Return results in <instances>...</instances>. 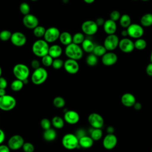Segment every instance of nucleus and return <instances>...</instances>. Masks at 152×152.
Instances as JSON below:
<instances>
[{
    "label": "nucleus",
    "mask_w": 152,
    "mask_h": 152,
    "mask_svg": "<svg viewBox=\"0 0 152 152\" xmlns=\"http://www.w3.org/2000/svg\"><path fill=\"white\" fill-rule=\"evenodd\" d=\"M49 47L48 43L45 40L38 39L33 43L31 50L34 55L42 58L48 54Z\"/></svg>",
    "instance_id": "nucleus-1"
},
{
    "label": "nucleus",
    "mask_w": 152,
    "mask_h": 152,
    "mask_svg": "<svg viewBox=\"0 0 152 152\" xmlns=\"http://www.w3.org/2000/svg\"><path fill=\"white\" fill-rule=\"evenodd\" d=\"M65 53L68 58L78 61L82 58L83 56V50L79 45L71 43L66 46Z\"/></svg>",
    "instance_id": "nucleus-2"
},
{
    "label": "nucleus",
    "mask_w": 152,
    "mask_h": 152,
    "mask_svg": "<svg viewBox=\"0 0 152 152\" xmlns=\"http://www.w3.org/2000/svg\"><path fill=\"white\" fill-rule=\"evenodd\" d=\"M62 144L63 147L66 149L74 150L80 146L79 139L76 136V135L71 133H68L64 135L62 137Z\"/></svg>",
    "instance_id": "nucleus-3"
},
{
    "label": "nucleus",
    "mask_w": 152,
    "mask_h": 152,
    "mask_svg": "<svg viewBox=\"0 0 152 152\" xmlns=\"http://www.w3.org/2000/svg\"><path fill=\"white\" fill-rule=\"evenodd\" d=\"M48 76V73L46 69L40 66L34 70L31 77V81L35 85H40L46 81Z\"/></svg>",
    "instance_id": "nucleus-4"
},
{
    "label": "nucleus",
    "mask_w": 152,
    "mask_h": 152,
    "mask_svg": "<svg viewBox=\"0 0 152 152\" xmlns=\"http://www.w3.org/2000/svg\"><path fill=\"white\" fill-rule=\"evenodd\" d=\"M13 74L16 79L24 81L28 79L30 75L28 67L24 64H17L14 65L12 69Z\"/></svg>",
    "instance_id": "nucleus-5"
},
{
    "label": "nucleus",
    "mask_w": 152,
    "mask_h": 152,
    "mask_svg": "<svg viewBox=\"0 0 152 152\" xmlns=\"http://www.w3.org/2000/svg\"><path fill=\"white\" fill-rule=\"evenodd\" d=\"M16 104V99L12 96L5 94L0 97V109L2 110H11L15 107Z\"/></svg>",
    "instance_id": "nucleus-6"
},
{
    "label": "nucleus",
    "mask_w": 152,
    "mask_h": 152,
    "mask_svg": "<svg viewBox=\"0 0 152 152\" xmlns=\"http://www.w3.org/2000/svg\"><path fill=\"white\" fill-rule=\"evenodd\" d=\"M126 30L128 36L135 39L142 37L144 33L143 27L141 24L137 23H131Z\"/></svg>",
    "instance_id": "nucleus-7"
},
{
    "label": "nucleus",
    "mask_w": 152,
    "mask_h": 152,
    "mask_svg": "<svg viewBox=\"0 0 152 152\" xmlns=\"http://www.w3.org/2000/svg\"><path fill=\"white\" fill-rule=\"evenodd\" d=\"M119 40L118 36L115 34H109L104 39L103 46L107 51H113L118 47Z\"/></svg>",
    "instance_id": "nucleus-8"
},
{
    "label": "nucleus",
    "mask_w": 152,
    "mask_h": 152,
    "mask_svg": "<svg viewBox=\"0 0 152 152\" xmlns=\"http://www.w3.org/2000/svg\"><path fill=\"white\" fill-rule=\"evenodd\" d=\"M99 26L96 23L95 21L86 20L81 24V30L83 33L88 36L95 34L98 31Z\"/></svg>",
    "instance_id": "nucleus-9"
},
{
    "label": "nucleus",
    "mask_w": 152,
    "mask_h": 152,
    "mask_svg": "<svg viewBox=\"0 0 152 152\" xmlns=\"http://www.w3.org/2000/svg\"><path fill=\"white\" fill-rule=\"evenodd\" d=\"M60 34L61 32L57 27H50L46 29L43 38L48 43H53L59 39Z\"/></svg>",
    "instance_id": "nucleus-10"
},
{
    "label": "nucleus",
    "mask_w": 152,
    "mask_h": 152,
    "mask_svg": "<svg viewBox=\"0 0 152 152\" xmlns=\"http://www.w3.org/2000/svg\"><path fill=\"white\" fill-rule=\"evenodd\" d=\"M24 141L23 138L18 134L11 136L8 141V146L12 150H17L22 148Z\"/></svg>",
    "instance_id": "nucleus-11"
},
{
    "label": "nucleus",
    "mask_w": 152,
    "mask_h": 152,
    "mask_svg": "<svg viewBox=\"0 0 152 152\" xmlns=\"http://www.w3.org/2000/svg\"><path fill=\"white\" fill-rule=\"evenodd\" d=\"M118 47L122 52L125 53H131L135 49L134 42L127 37H124L119 40Z\"/></svg>",
    "instance_id": "nucleus-12"
},
{
    "label": "nucleus",
    "mask_w": 152,
    "mask_h": 152,
    "mask_svg": "<svg viewBox=\"0 0 152 152\" xmlns=\"http://www.w3.org/2000/svg\"><path fill=\"white\" fill-rule=\"evenodd\" d=\"M88 122L93 128H102L104 125V119L99 113H91L88 116Z\"/></svg>",
    "instance_id": "nucleus-13"
},
{
    "label": "nucleus",
    "mask_w": 152,
    "mask_h": 152,
    "mask_svg": "<svg viewBox=\"0 0 152 152\" xmlns=\"http://www.w3.org/2000/svg\"><path fill=\"white\" fill-rule=\"evenodd\" d=\"M12 45L17 47L24 46L27 42V37L26 35L20 31H15L12 33L10 39Z\"/></svg>",
    "instance_id": "nucleus-14"
},
{
    "label": "nucleus",
    "mask_w": 152,
    "mask_h": 152,
    "mask_svg": "<svg viewBox=\"0 0 152 152\" xmlns=\"http://www.w3.org/2000/svg\"><path fill=\"white\" fill-rule=\"evenodd\" d=\"M64 68L68 74H75L78 72L80 66L77 61L68 58L64 62Z\"/></svg>",
    "instance_id": "nucleus-15"
},
{
    "label": "nucleus",
    "mask_w": 152,
    "mask_h": 152,
    "mask_svg": "<svg viewBox=\"0 0 152 152\" xmlns=\"http://www.w3.org/2000/svg\"><path fill=\"white\" fill-rule=\"evenodd\" d=\"M39 20L37 17L32 14H28L24 15L23 18V23L24 26L28 29H34L39 26Z\"/></svg>",
    "instance_id": "nucleus-16"
},
{
    "label": "nucleus",
    "mask_w": 152,
    "mask_h": 152,
    "mask_svg": "<svg viewBox=\"0 0 152 152\" xmlns=\"http://www.w3.org/2000/svg\"><path fill=\"white\" fill-rule=\"evenodd\" d=\"M118 143V139L113 134H107L103 140V146L106 150L114 148Z\"/></svg>",
    "instance_id": "nucleus-17"
},
{
    "label": "nucleus",
    "mask_w": 152,
    "mask_h": 152,
    "mask_svg": "<svg viewBox=\"0 0 152 152\" xmlns=\"http://www.w3.org/2000/svg\"><path fill=\"white\" fill-rule=\"evenodd\" d=\"M118 61V56L112 51H109L102 56V62L105 66H112Z\"/></svg>",
    "instance_id": "nucleus-18"
},
{
    "label": "nucleus",
    "mask_w": 152,
    "mask_h": 152,
    "mask_svg": "<svg viewBox=\"0 0 152 152\" xmlns=\"http://www.w3.org/2000/svg\"><path fill=\"white\" fill-rule=\"evenodd\" d=\"M64 121L71 125L76 124L80 120L79 114L75 110H68L65 112L64 116Z\"/></svg>",
    "instance_id": "nucleus-19"
},
{
    "label": "nucleus",
    "mask_w": 152,
    "mask_h": 152,
    "mask_svg": "<svg viewBox=\"0 0 152 152\" xmlns=\"http://www.w3.org/2000/svg\"><path fill=\"white\" fill-rule=\"evenodd\" d=\"M121 101L124 106L130 107H132L135 103L136 99L132 94L130 93H125L122 96Z\"/></svg>",
    "instance_id": "nucleus-20"
},
{
    "label": "nucleus",
    "mask_w": 152,
    "mask_h": 152,
    "mask_svg": "<svg viewBox=\"0 0 152 152\" xmlns=\"http://www.w3.org/2000/svg\"><path fill=\"white\" fill-rule=\"evenodd\" d=\"M103 27V30L104 32L107 35L115 34L116 31L117 25H116V21L111 19H108L105 20V22Z\"/></svg>",
    "instance_id": "nucleus-21"
},
{
    "label": "nucleus",
    "mask_w": 152,
    "mask_h": 152,
    "mask_svg": "<svg viewBox=\"0 0 152 152\" xmlns=\"http://www.w3.org/2000/svg\"><path fill=\"white\" fill-rule=\"evenodd\" d=\"M94 140L90 136L84 135L79 138V145L84 148H89L93 145Z\"/></svg>",
    "instance_id": "nucleus-22"
},
{
    "label": "nucleus",
    "mask_w": 152,
    "mask_h": 152,
    "mask_svg": "<svg viewBox=\"0 0 152 152\" xmlns=\"http://www.w3.org/2000/svg\"><path fill=\"white\" fill-rule=\"evenodd\" d=\"M62 53V48L58 45H53L49 47L48 54L53 59L58 58Z\"/></svg>",
    "instance_id": "nucleus-23"
},
{
    "label": "nucleus",
    "mask_w": 152,
    "mask_h": 152,
    "mask_svg": "<svg viewBox=\"0 0 152 152\" xmlns=\"http://www.w3.org/2000/svg\"><path fill=\"white\" fill-rule=\"evenodd\" d=\"M59 39L60 42L65 46H67L72 43V36L68 31L61 33Z\"/></svg>",
    "instance_id": "nucleus-24"
},
{
    "label": "nucleus",
    "mask_w": 152,
    "mask_h": 152,
    "mask_svg": "<svg viewBox=\"0 0 152 152\" xmlns=\"http://www.w3.org/2000/svg\"><path fill=\"white\" fill-rule=\"evenodd\" d=\"M56 136L57 134L56 131L51 128L45 130L43 134V137L46 141H52L55 140L56 138Z\"/></svg>",
    "instance_id": "nucleus-25"
},
{
    "label": "nucleus",
    "mask_w": 152,
    "mask_h": 152,
    "mask_svg": "<svg viewBox=\"0 0 152 152\" xmlns=\"http://www.w3.org/2000/svg\"><path fill=\"white\" fill-rule=\"evenodd\" d=\"M140 24L144 27L152 26V13H145L140 18Z\"/></svg>",
    "instance_id": "nucleus-26"
},
{
    "label": "nucleus",
    "mask_w": 152,
    "mask_h": 152,
    "mask_svg": "<svg viewBox=\"0 0 152 152\" xmlns=\"http://www.w3.org/2000/svg\"><path fill=\"white\" fill-rule=\"evenodd\" d=\"M95 45L90 39H85L81 43V48L83 51L87 53H91L93 51Z\"/></svg>",
    "instance_id": "nucleus-27"
},
{
    "label": "nucleus",
    "mask_w": 152,
    "mask_h": 152,
    "mask_svg": "<svg viewBox=\"0 0 152 152\" xmlns=\"http://www.w3.org/2000/svg\"><path fill=\"white\" fill-rule=\"evenodd\" d=\"M119 21L120 26L124 28H127L131 24V18L127 14L122 15Z\"/></svg>",
    "instance_id": "nucleus-28"
},
{
    "label": "nucleus",
    "mask_w": 152,
    "mask_h": 152,
    "mask_svg": "<svg viewBox=\"0 0 152 152\" xmlns=\"http://www.w3.org/2000/svg\"><path fill=\"white\" fill-rule=\"evenodd\" d=\"M52 125L56 129H61L64 126V120L59 116H55L51 121Z\"/></svg>",
    "instance_id": "nucleus-29"
},
{
    "label": "nucleus",
    "mask_w": 152,
    "mask_h": 152,
    "mask_svg": "<svg viewBox=\"0 0 152 152\" xmlns=\"http://www.w3.org/2000/svg\"><path fill=\"white\" fill-rule=\"evenodd\" d=\"M147 43L146 40L141 37L136 39L135 41L134 42L135 49L139 50H142L145 49L147 47Z\"/></svg>",
    "instance_id": "nucleus-30"
},
{
    "label": "nucleus",
    "mask_w": 152,
    "mask_h": 152,
    "mask_svg": "<svg viewBox=\"0 0 152 152\" xmlns=\"http://www.w3.org/2000/svg\"><path fill=\"white\" fill-rule=\"evenodd\" d=\"M106 52H107L106 49L104 48L103 45H95L93 51V53L97 57H99V56L102 57Z\"/></svg>",
    "instance_id": "nucleus-31"
},
{
    "label": "nucleus",
    "mask_w": 152,
    "mask_h": 152,
    "mask_svg": "<svg viewBox=\"0 0 152 152\" xmlns=\"http://www.w3.org/2000/svg\"><path fill=\"white\" fill-rule=\"evenodd\" d=\"M23 86H24L23 81L18 79H16L14 80L11 83V86H10L11 90L14 91H18L21 90L23 88Z\"/></svg>",
    "instance_id": "nucleus-32"
},
{
    "label": "nucleus",
    "mask_w": 152,
    "mask_h": 152,
    "mask_svg": "<svg viewBox=\"0 0 152 152\" xmlns=\"http://www.w3.org/2000/svg\"><path fill=\"white\" fill-rule=\"evenodd\" d=\"M86 61L88 66H94L98 63V57L93 53H90L87 56Z\"/></svg>",
    "instance_id": "nucleus-33"
},
{
    "label": "nucleus",
    "mask_w": 152,
    "mask_h": 152,
    "mask_svg": "<svg viewBox=\"0 0 152 152\" xmlns=\"http://www.w3.org/2000/svg\"><path fill=\"white\" fill-rule=\"evenodd\" d=\"M102 135L103 132L101 128H93L90 133V137L94 141H99L102 138Z\"/></svg>",
    "instance_id": "nucleus-34"
},
{
    "label": "nucleus",
    "mask_w": 152,
    "mask_h": 152,
    "mask_svg": "<svg viewBox=\"0 0 152 152\" xmlns=\"http://www.w3.org/2000/svg\"><path fill=\"white\" fill-rule=\"evenodd\" d=\"M53 104L56 108H62L65 105V100L61 96H56L53 100Z\"/></svg>",
    "instance_id": "nucleus-35"
},
{
    "label": "nucleus",
    "mask_w": 152,
    "mask_h": 152,
    "mask_svg": "<svg viewBox=\"0 0 152 152\" xmlns=\"http://www.w3.org/2000/svg\"><path fill=\"white\" fill-rule=\"evenodd\" d=\"M84 39V34L81 32H77L72 36V43L77 45H81Z\"/></svg>",
    "instance_id": "nucleus-36"
},
{
    "label": "nucleus",
    "mask_w": 152,
    "mask_h": 152,
    "mask_svg": "<svg viewBox=\"0 0 152 152\" xmlns=\"http://www.w3.org/2000/svg\"><path fill=\"white\" fill-rule=\"evenodd\" d=\"M46 31V28L42 26H37L33 29V34L37 38H40L44 36Z\"/></svg>",
    "instance_id": "nucleus-37"
},
{
    "label": "nucleus",
    "mask_w": 152,
    "mask_h": 152,
    "mask_svg": "<svg viewBox=\"0 0 152 152\" xmlns=\"http://www.w3.org/2000/svg\"><path fill=\"white\" fill-rule=\"evenodd\" d=\"M19 10L20 12L23 14L24 15H26L27 14H30V7L27 2H22L20 4L19 7Z\"/></svg>",
    "instance_id": "nucleus-38"
},
{
    "label": "nucleus",
    "mask_w": 152,
    "mask_h": 152,
    "mask_svg": "<svg viewBox=\"0 0 152 152\" xmlns=\"http://www.w3.org/2000/svg\"><path fill=\"white\" fill-rule=\"evenodd\" d=\"M12 33L8 30H3L0 32V40L2 41H7L11 39Z\"/></svg>",
    "instance_id": "nucleus-39"
},
{
    "label": "nucleus",
    "mask_w": 152,
    "mask_h": 152,
    "mask_svg": "<svg viewBox=\"0 0 152 152\" xmlns=\"http://www.w3.org/2000/svg\"><path fill=\"white\" fill-rule=\"evenodd\" d=\"M53 61V58L52 56H50L49 54L42 58V63L45 66H46V67L52 66Z\"/></svg>",
    "instance_id": "nucleus-40"
},
{
    "label": "nucleus",
    "mask_w": 152,
    "mask_h": 152,
    "mask_svg": "<svg viewBox=\"0 0 152 152\" xmlns=\"http://www.w3.org/2000/svg\"><path fill=\"white\" fill-rule=\"evenodd\" d=\"M64 62L63 61V60L58 58L53 59L52 66L55 69H59L62 66H64Z\"/></svg>",
    "instance_id": "nucleus-41"
},
{
    "label": "nucleus",
    "mask_w": 152,
    "mask_h": 152,
    "mask_svg": "<svg viewBox=\"0 0 152 152\" xmlns=\"http://www.w3.org/2000/svg\"><path fill=\"white\" fill-rule=\"evenodd\" d=\"M52 125L51 121L48 118H43L40 121V126L44 129H48L50 128Z\"/></svg>",
    "instance_id": "nucleus-42"
},
{
    "label": "nucleus",
    "mask_w": 152,
    "mask_h": 152,
    "mask_svg": "<svg viewBox=\"0 0 152 152\" xmlns=\"http://www.w3.org/2000/svg\"><path fill=\"white\" fill-rule=\"evenodd\" d=\"M22 148L24 152H33L34 151V147L33 144L30 142H24Z\"/></svg>",
    "instance_id": "nucleus-43"
},
{
    "label": "nucleus",
    "mask_w": 152,
    "mask_h": 152,
    "mask_svg": "<svg viewBox=\"0 0 152 152\" xmlns=\"http://www.w3.org/2000/svg\"><path fill=\"white\" fill-rule=\"evenodd\" d=\"M121 16V13L119 11L113 10L110 14V19H111L115 21H117L119 20Z\"/></svg>",
    "instance_id": "nucleus-44"
},
{
    "label": "nucleus",
    "mask_w": 152,
    "mask_h": 152,
    "mask_svg": "<svg viewBox=\"0 0 152 152\" xmlns=\"http://www.w3.org/2000/svg\"><path fill=\"white\" fill-rule=\"evenodd\" d=\"M8 85L7 80L2 77H0V88H6Z\"/></svg>",
    "instance_id": "nucleus-45"
},
{
    "label": "nucleus",
    "mask_w": 152,
    "mask_h": 152,
    "mask_svg": "<svg viewBox=\"0 0 152 152\" xmlns=\"http://www.w3.org/2000/svg\"><path fill=\"white\" fill-rule=\"evenodd\" d=\"M31 66L34 69H37L40 67V62L37 59H33L31 62Z\"/></svg>",
    "instance_id": "nucleus-46"
},
{
    "label": "nucleus",
    "mask_w": 152,
    "mask_h": 152,
    "mask_svg": "<svg viewBox=\"0 0 152 152\" xmlns=\"http://www.w3.org/2000/svg\"><path fill=\"white\" fill-rule=\"evenodd\" d=\"M146 74L150 77H152V63L150 62L147 65L145 68Z\"/></svg>",
    "instance_id": "nucleus-47"
},
{
    "label": "nucleus",
    "mask_w": 152,
    "mask_h": 152,
    "mask_svg": "<svg viewBox=\"0 0 152 152\" xmlns=\"http://www.w3.org/2000/svg\"><path fill=\"white\" fill-rule=\"evenodd\" d=\"M0 152H10V148L7 145L0 144Z\"/></svg>",
    "instance_id": "nucleus-48"
},
{
    "label": "nucleus",
    "mask_w": 152,
    "mask_h": 152,
    "mask_svg": "<svg viewBox=\"0 0 152 152\" xmlns=\"http://www.w3.org/2000/svg\"><path fill=\"white\" fill-rule=\"evenodd\" d=\"M95 22H96V23L97 24V25L98 26H103L104 22H105V20L102 17H99L96 20Z\"/></svg>",
    "instance_id": "nucleus-49"
},
{
    "label": "nucleus",
    "mask_w": 152,
    "mask_h": 152,
    "mask_svg": "<svg viewBox=\"0 0 152 152\" xmlns=\"http://www.w3.org/2000/svg\"><path fill=\"white\" fill-rule=\"evenodd\" d=\"M84 135H86V132H85L84 130L83 129H78V130L77 131V133H76V136L78 138V139H79L80 138H81V137L84 136Z\"/></svg>",
    "instance_id": "nucleus-50"
},
{
    "label": "nucleus",
    "mask_w": 152,
    "mask_h": 152,
    "mask_svg": "<svg viewBox=\"0 0 152 152\" xmlns=\"http://www.w3.org/2000/svg\"><path fill=\"white\" fill-rule=\"evenodd\" d=\"M5 138V135L2 129L0 128V144H2V143L4 141Z\"/></svg>",
    "instance_id": "nucleus-51"
},
{
    "label": "nucleus",
    "mask_w": 152,
    "mask_h": 152,
    "mask_svg": "<svg viewBox=\"0 0 152 152\" xmlns=\"http://www.w3.org/2000/svg\"><path fill=\"white\" fill-rule=\"evenodd\" d=\"M133 107H134V108L135 110H140V109H141L142 105H141V104L140 102H136L134 104Z\"/></svg>",
    "instance_id": "nucleus-52"
},
{
    "label": "nucleus",
    "mask_w": 152,
    "mask_h": 152,
    "mask_svg": "<svg viewBox=\"0 0 152 152\" xmlns=\"http://www.w3.org/2000/svg\"><path fill=\"white\" fill-rule=\"evenodd\" d=\"M115 129L112 126H109L107 128V132L108 134H113Z\"/></svg>",
    "instance_id": "nucleus-53"
},
{
    "label": "nucleus",
    "mask_w": 152,
    "mask_h": 152,
    "mask_svg": "<svg viewBox=\"0 0 152 152\" xmlns=\"http://www.w3.org/2000/svg\"><path fill=\"white\" fill-rule=\"evenodd\" d=\"M121 35L123 37H126L128 34V31H127V30L126 28V29H124L123 30H122L121 31Z\"/></svg>",
    "instance_id": "nucleus-54"
},
{
    "label": "nucleus",
    "mask_w": 152,
    "mask_h": 152,
    "mask_svg": "<svg viewBox=\"0 0 152 152\" xmlns=\"http://www.w3.org/2000/svg\"><path fill=\"white\" fill-rule=\"evenodd\" d=\"M6 94L5 88H0V97L3 96Z\"/></svg>",
    "instance_id": "nucleus-55"
},
{
    "label": "nucleus",
    "mask_w": 152,
    "mask_h": 152,
    "mask_svg": "<svg viewBox=\"0 0 152 152\" xmlns=\"http://www.w3.org/2000/svg\"><path fill=\"white\" fill-rule=\"evenodd\" d=\"M86 3H87V4H92V3H93L94 1H95V0H83Z\"/></svg>",
    "instance_id": "nucleus-56"
},
{
    "label": "nucleus",
    "mask_w": 152,
    "mask_h": 152,
    "mask_svg": "<svg viewBox=\"0 0 152 152\" xmlns=\"http://www.w3.org/2000/svg\"><path fill=\"white\" fill-rule=\"evenodd\" d=\"M150 62L152 63V50L151 51L150 55Z\"/></svg>",
    "instance_id": "nucleus-57"
},
{
    "label": "nucleus",
    "mask_w": 152,
    "mask_h": 152,
    "mask_svg": "<svg viewBox=\"0 0 152 152\" xmlns=\"http://www.w3.org/2000/svg\"><path fill=\"white\" fill-rule=\"evenodd\" d=\"M2 68L0 66V77H1V75H2Z\"/></svg>",
    "instance_id": "nucleus-58"
},
{
    "label": "nucleus",
    "mask_w": 152,
    "mask_h": 152,
    "mask_svg": "<svg viewBox=\"0 0 152 152\" xmlns=\"http://www.w3.org/2000/svg\"><path fill=\"white\" fill-rule=\"evenodd\" d=\"M141 1H143V2H147V1H150V0H141Z\"/></svg>",
    "instance_id": "nucleus-59"
},
{
    "label": "nucleus",
    "mask_w": 152,
    "mask_h": 152,
    "mask_svg": "<svg viewBox=\"0 0 152 152\" xmlns=\"http://www.w3.org/2000/svg\"><path fill=\"white\" fill-rule=\"evenodd\" d=\"M30 1H33V2H35V1H38V0H30Z\"/></svg>",
    "instance_id": "nucleus-60"
},
{
    "label": "nucleus",
    "mask_w": 152,
    "mask_h": 152,
    "mask_svg": "<svg viewBox=\"0 0 152 152\" xmlns=\"http://www.w3.org/2000/svg\"><path fill=\"white\" fill-rule=\"evenodd\" d=\"M132 1H138V0H132Z\"/></svg>",
    "instance_id": "nucleus-61"
},
{
    "label": "nucleus",
    "mask_w": 152,
    "mask_h": 152,
    "mask_svg": "<svg viewBox=\"0 0 152 152\" xmlns=\"http://www.w3.org/2000/svg\"><path fill=\"white\" fill-rule=\"evenodd\" d=\"M151 152H152V148H151Z\"/></svg>",
    "instance_id": "nucleus-62"
}]
</instances>
